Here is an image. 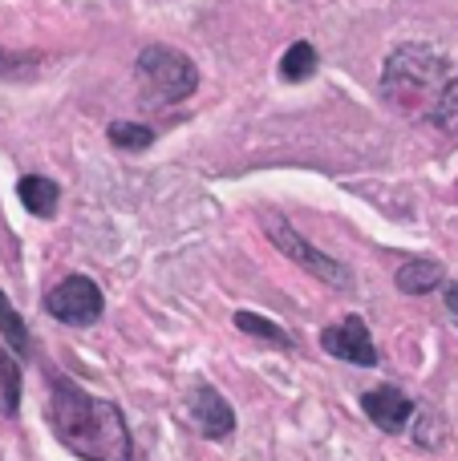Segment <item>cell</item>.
Returning a JSON list of instances; mask_svg holds the SVG:
<instances>
[{
    "instance_id": "cell-1",
    "label": "cell",
    "mask_w": 458,
    "mask_h": 461,
    "mask_svg": "<svg viewBox=\"0 0 458 461\" xmlns=\"http://www.w3.org/2000/svg\"><path fill=\"white\" fill-rule=\"evenodd\" d=\"M49 425H53L57 441L69 454L86 461H130L134 457V441H130L126 417L114 401L94 397L81 384L57 376L49 384Z\"/></svg>"
},
{
    "instance_id": "cell-2",
    "label": "cell",
    "mask_w": 458,
    "mask_h": 461,
    "mask_svg": "<svg viewBox=\"0 0 458 461\" xmlns=\"http://www.w3.org/2000/svg\"><path fill=\"white\" fill-rule=\"evenodd\" d=\"M451 81V65L430 45H398L381 69V94L402 110H435L443 86Z\"/></svg>"
},
{
    "instance_id": "cell-3",
    "label": "cell",
    "mask_w": 458,
    "mask_h": 461,
    "mask_svg": "<svg viewBox=\"0 0 458 461\" xmlns=\"http://www.w3.org/2000/svg\"><path fill=\"white\" fill-rule=\"evenodd\" d=\"M138 86H142L146 102L151 105H175V102H187L199 86V73H195V61L187 53L170 45H146L138 53Z\"/></svg>"
},
{
    "instance_id": "cell-4",
    "label": "cell",
    "mask_w": 458,
    "mask_h": 461,
    "mask_svg": "<svg viewBox=\"0 0 458 461\" xmlns=\"http://www.w3.org/2000/svg\"><path fill=\"white\" fill-rule=\"evenodd\" d=\"M264 227H268V235H272V243L280 247L284 255H289L292 263H300V267L308 271V276H316V279H325V284H333V287H349L353 284V276H349V267L345 263H337L333 255H325L321 247H313L300 230H292L284 219H276V215H268L264 219Z\"/></svg>"
},
{
    "instance_id": "cell-5",
    "label": "cell",
    "mask_w": 458,
    "mask_h": 461,
    "mask_svg": "<svg viewBox=\"0 0 458 461\" xmlns=\"http://www.w3.org/2000/svg\"><path fill=\"white\" fill-rule=\"evenodd\" d=\"M45 312L69 328H89V324H97V316H102V292H97L94 279L69 276L45 295Z\"/></svg>"
},
{
    "instance_id": "cell-6",
    "label": "cell",
    "mask_w": 458,
    "mask_h": 461,
    "mask_svg": "<svg viewBox=\"0 0 458 461\" xmlns=\"http://www.w3.org/2000/svg\"><path fill=\"white\" fill-rule=\"evenodd\" d=\"M321 348L337 360H349V365H362V368H373L378 365V348H373V336L365 328V320L357 316H345L341 324H329L321 332Z\"/></svg>"
},
{
    "instance_id": "cell-7",
    "label": "cell",
    "mask_w": 458,
    "mask_h": 461,
    "mask_svg": "<svg viewBox=\"0 0 458 461\" xmlns=\"http://www.w3.org/2000/svg\"><path fill=\"white\" fill-rule=\"evenodd\" d=\"M191 417H195V425H199L203 438H211V441H224V438H232L235 433L232 405H227L211 384H199V389L191 393Z\"/></svg>"
},
{
    "instance_id": "cell-8",
    "label": "cell",
    "mask_w": 458,
    "mask_h": 461,
    "mask_svg": "<svg viewBox=\"0 0 458 461\" xmlns=\"http://www.w3.org/2000/svg\"><path fill=\"white\" fill-rule=\"evenodd\" d=\"M362 409H365V417H370L378 429L398 433L406 421H410L414 401L406 397L402 389H389V384H381V389H370V393H365V397H362Z\"/></svg>"
},
{
    "instance_id": "cell-9",
    "label": "cell",
    "mask_w": 458,
    "mask_h": 461,
    "mask_svg": "<svg viewBox=\"0 0 458 461\" xmlns=\"http://www.w3.org/2000/svg\"><path fill=\"white\" fill-rule=\"evenodd\" d=\"M16 194H21V203L29 207V215L37 219H49L57 211V199H61V186L53 183V178H41V175H29L16 183Z\"/></svg>"
},
{
    "instance_id": "cell-10",
    "label": "cell",
    "mask_w": 458,
    "mask_h": 461,
    "mask_svg": "<svg viewBox=\"0 0 458 461\" xmlns=\"http://www.w3.org/2000/svg\"><path fill=\"white\" fill-rule=\"evenodd\" d=\"M438 284H443V267H438L435 259H414L398 271V287H402L406 295H426V292H435Z\"/></svg>"
},
{
    "instance_id": "cell-11",
    "label": "cell",
    "mask_w": 458,
    "mask_h": 461,
    "mask_svg": "<svg viewBox=\"0 0 458 461\" xmlns=\"http://www.w3.org/2000/svg\"><path fill=\"white\" fill-rule=\"evenodd\" d=\"M0 336H5V344L16 352V357H29V352H32L29 328H24V320L16 316V308L8 303V295H5V292H0Z\"/></svg>"
},
{
    "instance_id": "cell-12",
    "label": "cell",
    "mask_w": 458,
    "mask_h": 461,
    "mask_svg": "<svg viewBox=\"0 0 458 461\" xmlns=\"http://www.w3.org/2000/svg\"><path fill=\"white\" fill-rule=\"evenodd\" d=\"M235 328H240V332H248V336H256V340L276 344V348H292V336L284 332L280 324H272V320L256 316V312H235Z\"/></svg>"
},
{
    "instance_id": "cell-13",
    "label": "cell",
    "mask_w": 458,
    "mask_h": 461,
    "mask_svg": "<svg viewBox=\"0 0 458 461\" xmlns=\"http://www.w3.org/2000/svg\"><path fill=\"white\" fill-rule=\"evenodd\" d=\"M430 118H435V126L443 130V134L458 138V73H451V81L443 86V94H438Z\"/></svg>"
},
{
    "instance_id": "cell-14",
    "label": "cell",
    "mask_w": 458,
    "mask_h": 461,
    "mask_svg": "<svg viewBox=\"0 0 458 461\" xmlns=\"http://www.w3.org/2000/svg\"><path fill=\"white\" fill-rule=\"evenodd\" d=\"M313 73H316V49L308 45V41H297L280 61V77L284 81H305V77H313Z\"/></svg>"
},
{
    "instance_id": "cell-15",
    "label": "cell",
    "mask_w": 458,
    "mask_h": 461,
    "mask_svg": "<svg viewBox=\"0 0 458 461\" xmlns=\"http://www.w3.org/2000/svg\"><path fill=\"white\" fill-rule=\"evenodd\" d=\"M16 405H21V368H16L13 357L0 352V409L13 417Z\"/></svg>"
},
{
    "instance_id": "cell-16",
    "label": "cell",
    "mask_w": 458,
    "mask_h": 461,
    "mask_svg": "<svg viewBox=\"0 0 458 461\" xmlns=\"http://www.w3.org/2000/svg\"><path fill=\"white\" fill-rule=\"evenodd\" d=\"M110 142L118 150H146L154 142V130L151 126H138V122H114L110 126Z\"/></svg>"
},
{
    "instance_id": "cell-17",
    "label": "cell",
    "mask_w": 458,
    "mask_h": 461,
    "mask_svg": "<svg viewBox=\"0 0 458 461\" xmlns=\"http://www.w3.org/2000/svg\"><path fill=\"white\" fill-rule=\"evenodd\" d=\"M446 312H451V320L458 324V284L446 287Z\"/></svg>"
}]
</instances>
